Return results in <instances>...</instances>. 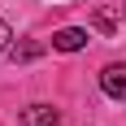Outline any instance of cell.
Wrapping results in <instances>:
<instances>
[{
	"instance_id": "1",
	"label": "cell",
	"mask_w": 126,
	"mask_h": 126,
	"mask_svg": "<svg viewBox=\"0 0 126 126\" xmlns=\"http://www.w3.org/2000/svg\"><path fill=\"white\" fill-rule=\"evenodd\" d=\"M100 87H104V96H113V100H126V61L122 65H104L100 70Z\"/></svg>"
},
{
	"instance_id": "2",
	"label": "cell",
	"mask_w": 126,
	"mask_h": 126,
	"mask_svg": "<svg viewBox=\"0 0 126 126\" xmlns=\"http://www.w3.org/2000/svg\"><path fill=\"white\" fill-rule=\"evenodd\" d=\"M22 126H61V113L52 104H31L22 109Z\"/></svg>"
},
{
	"instance_id": "3",
	"label": "cell",
	"mask_w": 126,
	"mask_h": 126,
	"mask_svg": "<svg viewBox=\"0 0 126 126\" xmlns=\"http://www.w3.org/2000/svg\"><path fill=\"white\" fill-rule=\"evenodd\" d=\"M52 48H57V52H78V48H87V31L65 26V31H57V35H52Z\"/></svg>"
},
{
	"instance_id": "4",
	"label": "cell",
	"mask_w": 126,
	"mask_h": 126,
	"mask_svg": "<svg viewBox=\"0 0 126 126\" xmlns=\"http://www.w3.org/2000/svg\"><path fill=\"white\" fill-rule=\"evenodd\" d=\"M39 52H44V44H17V48H13V61H31Z\"/></svg>"
},
{
	"instance_id": "5",
	"label": "cell",
	"mask_w": 126,
	"mask_h": 126,
	"mask_svg": "<svg viewBox=\"0 0 126 126\" xmlns=\"http://www.w3.org/2000/svg\"><path fill=\"white\" fill-rule=\"evenodd\" d=\"M96 26H100V31H113V13L100 9V13H96Z\"/></svg>"
},
{
	"instance_id": "6",
	"label": "cell",
	"mask_w": 126,
	"mask_h": 126,
	"mask_svg": "<svg viewBox=\"0 0 126 126\" xmlns=\"http://www.w3.org/2000/svg\"><path fill=\"white\" fill-rule=\"evenodd\" d=\"M9 39H13V31H9V22H0V52L9 48Z\"/></svg>"
}]
</instances>
